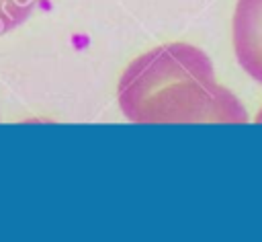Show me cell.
<instances>
[{
    "label": "cell",
    "mask_w": 262,
    "mask_h": 242,
    "mask_svg": "<svg viewBox=\"0 0 262 242\" xmlns=\"http://www.w3.org/2000/svg\"><path fill=\"white\" fill-rule=\"evenodd\" d=\"M117 100L133 123H246L239 98L217 82L209 55L166 43L137 55L121 74Z\"/></svg>",
    "instance_id": "1"
},
{
    "label": "cell",
    "mask_w": 262,
    "mask_h": 242,
    "mask_svg": "<svg viewBox=\"0 0 262 242\" xmlns=\"http://www.w3.org/2000/svg\"><path fill=\"white\" fill-rule=\"evenodd\" d=\"M231 37L237 64L252 80L262 84V0H237Z\"/></svg>",
    "instance_id": "2"
},
{
    "label": "cell",
    "mask_w": 262,
    "mask_h": 242,
    "mask_svg": "<svg viewBox=\"0 0 262 242\" xmlns=\"http://www.w3.org/2000/svg\"><path fill=\"white\" fill-rule=\"evenodd\" d=\"M39 0H0V35L20 27L35 10Z\"/></svg>",
    "instance_id": "3"
},
{
    "label": "cell",
    "mask_w": 262,
    "mask_h": 242,
    "mask_svg": "<svg viewBox=\"0 0 262 242\" xmlns=\"http://www.w3.org/2000/svg\"><path fill=\"white\" fill-rule=\"evenodd\" d=\"M256 123H262V111L258 113V117H256Z\"/></svg>",
    "instance_id": "4"
}]
</instances>
